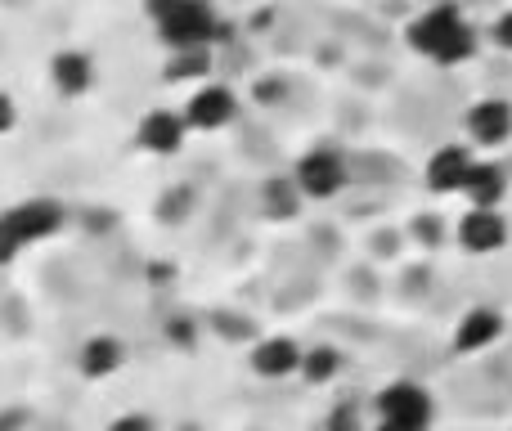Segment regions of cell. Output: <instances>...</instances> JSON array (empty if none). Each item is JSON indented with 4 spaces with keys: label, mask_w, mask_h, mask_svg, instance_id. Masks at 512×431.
I'll use <instances>...</instances> for the list:
<instances>
[{
    "label": "cell",
    "mask_w": 512,
    "mask_h": 431,
    "mask_svg": "<svg viewBox=\"0 0 512 431\" xmlns=\"http://www.w3.org/2000/svg\"><path fill=\"white\" fill-rule=\"evenodd\" d=\"M409 45H414L423 59L441 63V68H459L477 54V32L472 23L459 14V5H432L409 23Z\"/></svg>",
    "instance_id": "obj_1"
},
{
    "label": "cell",
    "mask_w": 512,
    "mask_h": 431,
    "mask_svg": "<svg viewBox=\"0 0 512 431\" xmlns=\"http://www.w3.org/2000/svg\"><path fill=\"white\" fill-rule=\"evenodd\" d=\"M432 418V391L418 382H387L378 391V423H387L391 431H432Z\"/></svg>",
    "instance_id": "obj_2"
},
{
    "label": "cell",
    "mask_w": 512,
    "mask_h": 431,
    "mask_svg": "<svg viewBox=\"0 0 512 431\" xmlns=\"http://www.w3.org/2000/svg\"><path fill=\"white\" fill-rule=\"evenodd\" d=\"M216 36H221V18L212 0H185L176 14L158 23V41L167 50H198V45H212Z\"/></svg>",
    "instance_id": "obj_3"
},
{
    "label": "cell",
    "mask_w": 512,
    "mask_h": 431,
    "mask_svg": "<svg viewBox=\"0 0 512 431\" xmlns=\"http://www.w3.org/2000/svg\"><path fill=\"white\" fill-rule=\"evenodd\" d=\"M292 180L301 185V194H306L310 203H328V198H337L346 189L351 171H346V158L337 149H306L297 158Z\"/></svg>",
    "instance_id": "obj_4"
},
{
    "label": "cell",
    "mask_w": 512,
    "mask_h": 431,
    "mask_svg": "<svg viewBox=\"0 0 512 431\" xmlns=\"http://www.w3.org/2000/svg\"><path fill=\"white\" fill-rule=\"evenodd\" d=\"M239 108L243 104L230 86H221V81H203L185 104V122H189V131L216 135V131H225V126L239 122Z\"/></svg>",
    "instance_id": "obj_5"
},
{
    "label": "cell",
    "mask_w": 512,
    "mask_h": 431,
    "mask_svg": "<svg viewBox=\"0 0 512 431\" xmlns=\"http://www.w3.org/2000/svg\"><path fill=\"white\" fill-rule=\"evenodd\" d=\"M185 135H189V122H185V108H149L135 126V149L149 153V158H176L185 149Z\"/></svg>",
    "instance_id": "obj_6"
},
{
    "label": "cell",
    "mask_w": 512,
    "mask_h": 431,
    "mask_svg": "<svg viewBox=\"0 0 512 431\" xmlns=\"http://www.w3.org/2000/svg\"><path fill=\"white\" fill-rule=\"evenodd\" d=\"M454 238H459V247L472 256H495V252H504V243H508V220L499 207H468V212L459 216Z\"/></svg>",
    "instance_id": "obj_7"
},
{
    "label": "cell",
    "mask_w": 512,
    "mask_h": 431,
    "mask_svg": "<svg viewBox=\"0 0 512 431\" xmlns=\"http://www.w3.org/2000/svg\"><path fill=\"white\" fill-rule=\"evenodd\" d=\"M9 220V229H14L18 238H23V247L32 243H45V238H54L63 229V203H54V198H23V203H14L9 212H0Z\"/></svg>",
    "instance_id": "obj_8"
},
{
    "label": "cell",
    "mask_w": 512,
    "mask_h": 431,
    "mask_svg": "<svg viewBox=\"0 0 512 431\" xmlns=\"http://www.w3.org/2000/svg\"><path fill=\"white\" fill-rule=\"evenodd\" d=\"M472 167H477V158H472L468 144H441V149L427 158L423 180H427V189H432V194H463Z\"/></svg>",
    "instance_id": "obj_9"
},
{
    "label": "cell",
    "mask_w": 512,
    "mask_h": 431,
    "mask_svg": "<svg viewBox=\"0 0 512 431\" xmlns=\"http://www.w3.org/2000/svg\"><path fill=\"white\" fill-rule=\"evenodd\" d=\"M301 355H306V346H297L288 333H274V337H261L248 351V369L265 382H279L301 373Z\"/></svg>",
    "instance_id": "obj_10"
},
{
    "label": "cell",
    "mask_w": 512,
    "mask_h": 431,
    "mask_svg": "<svg viewBox=\"0 0 512 431\" xmlns=\"http://www.w3.org/2000/svg\"><path fill=\"white\" fill-rule=\"evenodd\" d=\"M468 140L481 149H499L512 140V104L508 99H477L468 108Z\"/></svg>",
    "instance_id": "obj_11"
},
{
    "label": "cell",
    "mask_w": 512,
    "mask_h": 431,
    "mask_svg": "<svg viewBox=\"0 0 512 431\" xmlns=\"http://www.w3.org/2000/svg\"><path fill=\"white\" fill-rule=\"evenodd\" d=\"M50 86L63 99H81L95 90V59L86 50H59L50 59Z\"/></svg>",
    "instance_id": "obj_12"
},
{
    "label": "cell",
    "mask_w": 512,
    "mask_h": 431,
    "mask_svg": "<svg viewBox=\"0 0 512 431\" xmlns=\"http://www.w3.org/2000/svg\"><path fill=\"white\" fill-rule=\"evenodd\" d=\"M504 337V315L490 306H472L468 315L454 324V351L459 355H477L486 346H495Z\"/></svg>",
    "instance_id": "obj_13"
},
{
    "label": "cell",
    "mask_w": 512,
    "mask_h": 431,
    "mask_svg": "<svg viewBox=\"0 0 512 431\" xmlns=\"http://www.w3.org/2000/svg\"><path fill=\"white\" fill-rule=\"evenodd\" d=\"M122 364H126V346L117 342L113 333L86 337V342H81V351H77V369H81V378H90V382L113 378Z\"/></svg>",
    "instance_id": "obj_14"
},
{
    "label": "cell",
    "mask_w": 512,
    "mask_h": 431,
    "mask_svg": "<svg viewBox=\"0 0 512 431\" xmlns=\"http://www.w3.org/2000/svg\"><path fill=\"white\" fill-rule=\"evenodd\" d=\"M463 198H468L472 207H504V198H508L504 167H495V162H477L472 176H468V185H463Z\"/></svg>",
    "instance_id": "obj_15"
},
{
    "label": "cell",
    "mask_w": 512,
    "mask_h": 431,
    "mask_svg": "<svg viewBox=\"0 0 512 431\" xmlns=\"http://www.w3.org/2000/svg\"><path fill=\"white\" fill-rule=\"evenodd\" d=\"M207 72H212V45H198V50H167V63H162V81H171V86L207 81Z\"/></svg>",
    "instance_id": "obj_16"
},
{
    "label": "cell",
    "mask_w": 512,
    "mask_h": 431,
    "mask_svg": "<svg viewBox=\"0 0 512 431\" xmlns=\"http://www.w3.org/2000/svg\"><path fill=\"white\" fill-rule=\"evenodd\" d=\"M342 351L337 346H328V342H315V346H306V355H301V378L310 382V387H328V382L342 373Z\"/></svg>",
    "instance_id": "obj_17"
},
{
    "label": "cell",
    "mask_w": 512,
    "mask_h": 431,
    "mask_svg": "<svg viewBox=\"0 0 512 431\" xmlns=\"http://www.w3.org/2000/svg\"><path fill=\"white\" fill-rule=\"evenodd\" d=\"M301 198L306 194H301L297 180H265V189H261V203H265V216L270 220H292Z\"/></svg>",
    "instance_id": "obj_18"
},
{
    "label": "cell",
    "mask_w": 512,
    "mask_h": 431,
    "mask_svg": "<svg viewBox=\"0 0 512 431\" xmlns=\"http://www.w3.org/2000/svg\"><path fill=\"white\" fill-rule=\"evenodd\" d=\"M198 333H203V324H198L194 315H176V319H167V342H171V346H180V351H189V346L198 342Z\"/></svg>",
    "instance_id": "obj_19"
},
{
    "label": "cell",
    "mask_w": 512,
    "mask_h": 431,
    "mask_svg": "<svg viewBox=\"0 0 512 431\" xmlns=\"http://www.w3.org/2000/svg\"><path fill=\"white\" fill-rule=\"evenodd\" d=\"M189 212V189H171V194H162V203H158V216L167 220V225H180Z\"/></svg>",
    "instance_id": "obj_20"
},
{
    "label": "cell",
    "mask_w": 512,
    "mask_h": 431,
    "mask_svg": "<svg viewBox=\"0 0 512 431\" xmlns=\"http://www.w3.org/2000/svg\"><path fill=\"white\" fill-rule=\"evenodd\" d=\"M324 431H364V423H360V409H355L351 400H346V405H337L333 414H328Z\"/></svg>",
    "instance_id": "obj_21"
},
{
    "label": "cell",
    "mask_w": 512,
    "mask_h": 431,
    "mask_svg": "<svg viewBox=\"0 0 512 431\" xmlns=\"http://www.w3.org/2000/svg\"><path fill=\"white\" fill-rule=\"evenodd\" d=\"M18 252H27L23 238H18L14 229H9V220H5V216H0V270H5V265H14V261H18Z\"/></svg>",
    "instance_id": "obj_22"
},
{
    "label": "cell",
    "mask_w": 512,
    "mask_h": 431,
    "mask_svg": "<svg viewBox=\"0 0 512 431\" xmlns=\"http://www.w3.org/2000/svg\"><path fill=\"white\" fill-rule=\"evenodd\" d=\"M108 431H158V423H153L149 414H140V409H131V414H117L113 423H108Z\"/></svg>",
    "instance_id": "obj_23"
},
{
    "label": "cell",
    "mask_w": 512,
    "mask_h": 431,
    "mask_svg": "<svg viewBox=\"0 0 512 431\" xmlns=\"http://www.w3.org/2000/svg\"><path fill=\"white\" fill-rule=\"evenodd\" d=\"M14 126H18V104H14V95H9V90H0V140H5Z\"/></svg>",
    "instance_id": "obj_24"
},
{
    "label": "cell",
    "mask_w": 512,
    "mask_h": 431,
    "mask_svg": "<svg viewBox=\"0 0 512 431\" xmlns=\"http://www.w3.org/2000/svg\"><path fill=\"white\" fill-rule=\"evenodd\" d=\"M490 36H495V45H499V50H508V54H512V9H504V14L495 18V27H490Z\"/></svg>",
    "instance_id": "obj_25"
},
{
    "label": "cell",
    "mask_w": 512,
    "mask_h": 431,
    "mask_svg": "<svg viewBox=\"0 0 512 431\" xmlns=\"http://www.w3.org/2000/svg\"><path fill=\"white\" fill-rule=\"evenodd\" d=\"M27 423H32V414H27V409H18V405L0 409V431H27Z\"/></svg>",
    "instance_id": "obj_26"
},
{
    "label": "cell",
    "mask_w": 512,
    "mask_h": 431,
    "mask_svg": "<svg viewBox=\"0 0 512 431\" xmlns=\"http://www.w3.org/2000/svg\"><path fill=\"white\" fill-rule=\"evenodd\" d=\"M180 5H185V0H144V14H149V18H153V27H158L162 18H171Z\"/></svg>",
    "instance_id": "obj_27"
},
{
    "label": "cell",
    "mask_w": 512,
    "mask_h": 431,
    "mask_svg": "<svg viewBox=\"0 0 512 431\" xmlns=\"http://www.w3.org/2000/svg\"><path fill=\"white\" fill-rule=\"evenodd\" d=\"M176 431H198V427H194V423H185V427H176Z\"/></svg>",
    "instance_id": "obj_28"
},
{
    "label": "cell",
    "mask_w": 512,
    "mask_h": 431,
    "mask_svg": "<svg viewBox=\"0 0 512 431\" xmlns=\"http://www.w3.org/2000/svg\"><path fill=\"white\" fill-rule=\"evenodd\" d=\"M373 431H391V427H387V423H378V427H373Z\"/></svg>",
    "instance_id": "obj_29"
}]
</instances>
